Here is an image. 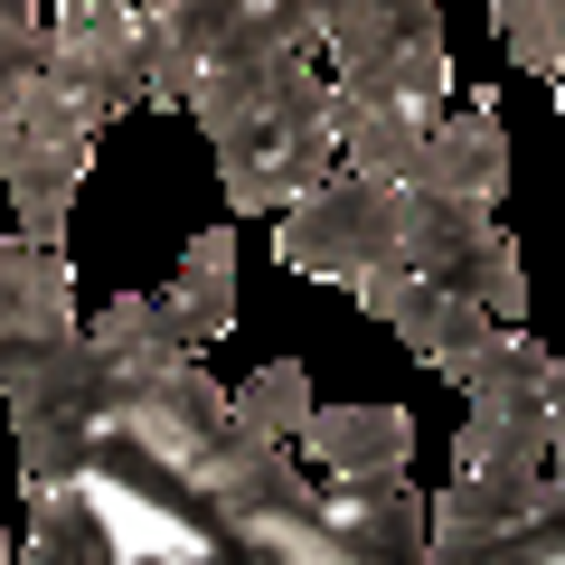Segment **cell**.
Returning a JSON list of instances; mask_svg holds the SVG:
<instances>
[{"label": "cell", "mask_w": 565, "mask_h": 565, "mask_svg": "<svg viewBox=\"0 0 565 565\" xmlns=\"http://www.w3.org/2000/svg\"><path fill=\"white\" fill-rule=\"evenodd\" d=\"M39 47H47V20L29 10V0H0V66H10V57H39Z\"/></svg>", "instance_id": "15"}, {"label": "cell", "mask_w": 565, "mask_h": 565, "mask_svg": "<svg viewBox=\"0 0 565 565\" xmlns=\"http://www.w3.org/2000/svg\"><path fill=\"white\" fill-rule=\"evenodd\" d=\"M161 321L180 330L189 349H207V340L236 330V236H226V226H207V236L189 245V264L170 274V292H161Z\"/></svg>", "instance_id": "11"}, {"label": "cell", "mask_w": 565, "mask_h": 565, "mask_svg": "<svg viewBox=\"0 0 565 565\" xmlns=\"http://www.w3.org/2000/svg\"><path fill=\"white\" fill-rule=\"evenodd\" d=\"M29 490L57 481L95 509L104 565H340L330 500L255 434L161 292H122L10 386Z\"/></svg>", "instance_id": "1"}, {"label": "cell", "mask_w": 565, "mask_h": 565, "mask_svg": "<svg viewBox=\"0 0 565 565\" xmlns=\"http://www.w3.org/2000/svg\"><path fill=\"white\" fill-rule=\"evenodd\" d=\"M302 444L321 452L330 481H359V471H405L415 424H405V405H311Z\"/></svg>", "instance_id": "10"}, {"label": "cell", "mask_w": 565, "mask_h": 565, "mask_svg": "<svg viewBox=\"0 0 565 565\" xmlns=\"http://www.w3.org/2000/svg\"><path fill=\"white\" fill-rule=\"evenodd\" d=\"M274 255L311 282H340V292L359 274H377V264H405V180H377V170L340 161L311 199L282 207Z\"/></svg>", "instance_id": "3"}, {"label": "cell", "mask_w": 565, "mask_h": 565, "mask_svg": "<svg viewBox=\"0 0 565 565\" xmlns=\"http://www.w3.org/2000/svg\"><path fill=\"white\" fill-rule=\"evenodd\" d=\"M537 386H546V405H556V462H546L537 519L509 527L490 565H565V359H556V349H537Z\"/></svg>", "instance_id": "12"}, {"label": "cell", "mask_w": 565, "mask_h": 565, "mask_svg": "<svg viewBox=\"0 0 565 565\" xmlns=\"http://www.w3.org/2000/svg\"><path fill=\"white\" fill-rule=\"evenodd\" d=\"M311 367L302 359H274V367H255V377L236 386V415L255 424V434H282V444H302V424H311Z\"/></svg>", "instance_id": "13"}, {"label": "cell", "mask_w": 565, "mask_h": 565, "mask_svg": "<svg viewBox=\"0 0 565 565\" xmlns=\"http://www.w3.org/2000/svg\"><path fill=\"white\" fill-rule=\"evenodd\" d=\"M490 20H500V47L527 76H546V85L565 76V0H490Z\"/></svg>", "instance_id": "14"}, {"label": "cell", "mask_w": 565, "mask_h": 565, "mask_svg": "<svg viewBox=\"0 0 565 565\" xmlns=\"http://www.w3.org/2000/svg\"><path fill=\"white\" fill-rule=\"evenodd\" d=\"M415 189H452V199H490L500 207L509 189V132H500V104L471 95V104H444V122L424 132V170Z\"/></svg>", "instance_id": "9"}, {"label": "cell", "mask_w": 565, "mask_h": 565, "mask_svg": "<svg viewBox=\"0 0 565 565\" xmlns=\"http://www.w3.org/2000/svg\"><path fill=\"white\" fill-rule=\"evenodd\" d=\"M330 546L340 565H415L434 556V500H415L405 471H359L330 490Z\"/></svg>", "instance_id": "7"}, {"label": "cell", "mask_w": 565, "mask_h": 565, "mask_svg": "<svg viewBox=\"0 0 565 565\" xmlns=\"http://www.w3.org/2000/svg\"><path fill=\"white\" fill-rule=\"evenodd\" d=\"M405 264L471 302H490L500 321H527V264L509 245V226L490 217V199H452V189H405Z\"/></svg>", "instance_id": "4"}, {"label": "cell", "mask_w": 565, "mask_h": 565, "mask_svg": "<svg viewBox=\"0 0 565 565\" xmlns=\"http://www.w3.org/2000/svg\"><path fill=\"white\" fill-rule=\"evenodd\" d=\"M349 292H359V302L377 311L434 377H452V386L471 377V359H481L490 330H500L490 302H471V292H452V282H434V274H415V264H377V274H359Z\"/></svg>", "instance_id": "5"}, {"label": "cell", "mask_w": 565, "mask_h": 565, "mask_svg": "<svg viewBox=\"0 0 565 565\" xmlns=\"http://www.w3.org/2000/svg\"><path fill=\"white\" fill-rule=\"evenodd\" d=\"M141 10H161V0H141Z\"/></svg>", "instance_id": "18"}, {"label": "cell", "mask_w": 565, "mask_h": 565, "mask_svg": "<svg viewBox=\"0 0 565 565\" xmlns=\"http://www.w3.org/2000/svg\"><path fill=\"white\" fill-rule=\"evenodd\" d=\"M85 170H95V141H76V132H20V141H0V189H10V207H20V236L66 245V207H76Z\"/></svg>", "instance_id": "8"}, {"label": "cell", "mask_w": 565, "mask_h": 565, "mask_svg": "<svg viewBox=\"0 0 565 565\" xmlns=\"http://www.w3.org/2000/svg\"><path fill=\"white\" fill-rule=\"evenodd\" d=\"M189 114H199L207 151H217V180H226V207L236 217H282L292 199H311L340 170V114H330L321 57L207 85Z\"/></svg>", "instance_id": "2"}, {"label": "cell", "mask_w": 565, "mask_h": 565, "mask_svg": "<svg viewBox=\"0 0 565 565\" xmlns=\"http://www.w3.org/2000/svg\"><path fill=\"white\" fill-rule=\"evenodd\" d=\"M76 330H85V311H76L66 255L39 245V236H0V396H10L47 349H66Z\"/></svg>", "instance_id": "6"}, {"label": "cell", "mask_w": 565, "mask_h": 565, "mask_svg": "<svg viewBox=\"0 0 565 565\" xmlns=\"http://www.w3.org/2000/svg\"><path fill=\"white\" fill-rule=\"evenodd\" d=\"M556 114H565V76H556Z\"/></svg>", "instance_id": "16"}, {"label": "cell", "mask_w": 565, "mask_h": 565, "mask_svg": "<svg viewBox=\"0 0 565 565\" xmlns=\"http://www.w3.org/2000/svg\"><path fill=\"white\" fill-rule=\"evenodd\" d=\"M0 556H10V527H0Z\"/></svg>", "instance_id": "17"}]
</instances>
